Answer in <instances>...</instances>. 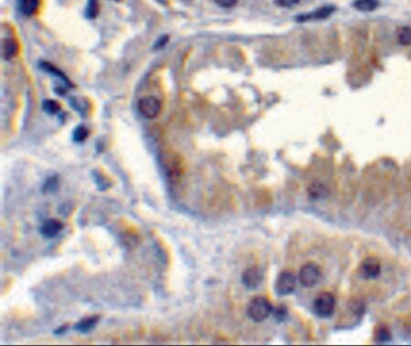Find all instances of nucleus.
Returning a JSON list of instances; mask_svg holds the SVG:
<instances>
[{"mask_svg":"<svg viewBox=\"0 0 411 346\" xmlns=\"http://www.w3.org/2000/svg\"><path fill=\"white\" fill-rule=\"evenodd\" d=\"M262 279V272L257 267H251L245 269L244 272L242 273V283L248 289L258 288L261 284Z\"/></svg>","mask_w":411,"mask_h":346,"instance_id":"obj_6","label":"nucleus"},{"mask_svg":"<svg viewBox=\"0 0 411 346\" xmlns=\"http://www.w3.org/2000/svg\"><path fill=\"white\" fill-rule=\"evenodd\" d=\"M321 279V270L318 265L306 263L301 268L299 273V280L302 286L312 288L319 283Z\"/></svg>","mask_w":411,"mask_h":346,"instance_id":"obj_2","label":"nucleus"},{"mask_svg":"<svg viewBox=\"0 0 411 346\" xmlns=\"http://www.w3.org/2000/svg\"><path fill=\"white\" fill-rule=\"evenodd\" d=\"M296 288V277L291 271L281 272L277 279L275 290L280 295H289L293 294Z\"/></svg>","mask_w":411,"mask_h":346,"instance_id":"obj_5","label":"nucleus"},{"mask_svg":"<svg viewBox=\"0 0 411 346\" xmlns=\"http://www.w3.org/2000/svg\"><path fill=\"white\" fill-rule=\"evenodd\" d=\"M215 3L220 8H231L237 4L238 0H214Z\"/></svg>","mask_w":411,"mask_h":346,"instance_id":"obj_24","label":"nucleus"},{"mask_svg":"<svg viewBox=\"0 0 411 346\" xmlns=\"http://www.w3.org/2000/svg\"><path fill=\"white\" fill-rule=\"evenodd\" d=\"M161 102L158 99L152 96L142 98L138 102L139 113L145 118L154 119L158 116L161 112Z\"/></svg>","mask_w":411,"mask_h":346,"instance_id":"obj_4","label":"nucleus"},{"mask_svg":"<svg viewBox=\"0 0 411 346\" xmlns=\"http://www.w3.org/2000/svg\"><path fill=\"white\" fill-rule=\"evenodd\" d=\"M398 39L399 43L402 45H408L411 43V28L403 27L398 31Z\"/></svg>","mask_w":411,"mask_h":346,"instance_id":"obj_19","label":"nucleus"},{"mask_svg":"<svg viewBox=\"0 0 411 346\" xmlns=\"http://www.w3.org/2000/svg\"><path fill=\"white\" fill-rule=\"evenodd\" d=\"M334 10H335V8H334V6H325V7L318 8L317 10H315L314 12L301 15L298 17L297 20L300 22L307 21H315V20L316 21L325 20V19H327L328 16H331L334 12Z\"/></svg>","mask_w":411,"mask_h":346,"instance_id":"obj_8","label":"nucleus"},{"mask_svg":"<svg viewBox=\"0 0 411 346\" xmlns=\"http://www.w3.org/2000/svg\"><path fill=\"white\" fill-rule=\"evenodd\" d=\"M187 1H188V0H187Z\"/></svg>","mask_w":411,"mask_h":346,"instance_id":"obj_29","label":"nucleus"},{"mask_svg":"<svg viewBox=\"0 0 411 346\" xmlns=\"http://www.w3.org/2000/svg\"><path fill=\"white\" fill-rule=\"evenodd\" d=\"M314 313L321 318H328L334 314L335 298L333 294L324 293L320 294L314 302Z\"/></svg>","mask_w":411,"mask_h":346,"instance_id":"obj_3","label":"nucleus"},{"mask_svg":"<svg viewBox=\"0 0 411 346\" xmlns=\"http://www.w3.org/2000/svg\"><path fill=\"white\" fill-rule=\"evenodd\" d=\"M42 108L47 114H50V115L57 114L61 111V105L54 100H46V101H44L43 104H42Z\"/></svg>","mask_w":411,"mask_h":346,"instance_id":"obj_20","label":"nucleus"},{"mask_svg":"<svg viewBox=\"0 0 411 346\" xmlns=\"http://www.w3.org/2000/svg\"><path fill=\"white\" fill-rule=\"evenodd\" d=\"M114 1H119V0H114Z\"/></svg>","mask_w":411,"mask_h":346,"instance_id":"obj_28","label":"nucleus"},{"mask_svg":"<svg viewBox=\"0 0 411 346\" xmlns=\"http://www.w3.org/2000/svg\"><path fill=\"white\" fill-rule=\"evenodd\" d=\"M68 328H69V326L68 325L61 326V327H59L56 330L54 331V334H56V335H61V334H65L67 330H68Z\"/></svg>","mask_w":411,"mask_h":346,"instance_id":"obj_27","label":"nucleus"},{"mask_svg":"<svg viewBox=\"0 0 411 346\" xmlns=\"http://www.w3.org/2000/svg\"><path fill=\"white\" fill-rule=\"evenodd\" d=\"M308 193L312 198L321 199L328 196V189L325 185L319 182H314L308 188Z\"/></svg>","mask_w":411,"mask_h":346,"instance_id":"obj_12","label":"nucleus"},{"mask_svg":"<svg viewBox=\"0 0 411 346\" xmlns=\"http://www.w3.org/2000/svg\"><path fill=\"white\" fill-rule=\"evenodd\" d=\"M38 8L39 0H20V9L25 16H32L37 11Z\"/></svg>","mask_w":411,"mask_h":346,"instance_id":"obj_15","label":"nucleus"},{"mask_svg":"<svg viewBox=\"0 0 411 346\" xmlns=\"http://www.w3.org/2000/svg\"><path fill=\"white\" fill-rule=\"evenodd\" d=\"M381 270L379 261L374 257L366 258L360 266V272L366 279H376L379 276Z\"/></svg>","mask_w":411,"mask_h":346,"instance_id":"obj_7","label":"nucleus"},{"mask_svg":"<svg viewBox=\"0 0 411 346\" xmlns=\"http://www.w3.org/2000/svg\"><path fill=\"white\" fill-rule=\"evenodd\" d=\"M63 229V224L57 220H49L41 226V234L45 239H53Z\"/></svg>","mask_w":411,"mask_h":346,"instance_id":"obj_9","label":"nucleus"},{"mask_svg":"<svg viewBox=\"0 0 411 346\" xmlns=\"http://www.w3.org/2000/svg\"><path fill=\"white\" fill-rule=\"evenodd\" d=\"M273 314L277 322H284L288 316V309L284 305H280L276 309H273Z\"/></svg>","mask_w":411,"mask_h":346,"instance_id":"obj_22","label":"nucleus"},{"mask_svg":"<svg viewBox=\"0 0 411 346\" xmlns=\"http://www.w3.org/2000/svg\"><path fill=\"white\" fill-rule=\"evenodd\" d=\"M299 2L300 0H275V3L282 8H292Z\"/></svg>","mask_w":411,"mask_h":346,"instance_id":"obj_25","label":"nucleus"},{"mask_svg":"<svg viewBox=\"0 0 411 346\" xmlns=\"http://www.w3.org/2000/svg\"><path fill=\"white\" fill-rule=\"evenodd\" d=\"M167 41H168V38L167 36H163V37L160 38V40L155 43V49H160V48L164 47L167 44Z\"/></svg>","mask_w":411,"mask_h":346,"instance_id":"obj_26","label":"nucleus"},{"mask_svg":"<svg viewBox=\"0 0 411 346\" xmlns=\"http://www.w3.org/2000/svg\"><path fill=\"white\" fill-rule=\"evenodd\" d=\"M273 307L267 298L257 296L251 300L247 306V314L253 322H264L273 314Z\"/></svg>","mask_w":411,"mask_h":346,"instance_id":"obj_1","label":"nucleus"},{"mask_svg":"<svg viewBox=\"0 0 411 346\" xmlns=\"http://www.w3.org/2000/svg\"><path fill=\"white\" fill-rule=\"evenodd\" d=\"M99 12V2L98 0H88V4L86 7L85 15L87 19L94 20L97 16Z\"/></svg>","mask_w":411,"mask_h":346,"instance_id":"obj_18","label":"nucleus"},{"mask_svg":"<svg viewBox=\"0 0 411 346\" xmlns=\"http://www.w3.org/2000/svg\"><path fill=\"white\" fill-rule=\"evenodd\" d=\"M99 319L100 318L97 317V316L84 318V319H82L80 322H78L75 324L74 329L79 332V333H81V334H87V333H89L90 331L94 329L95 325L99 322Z\"/></svg>","mask_w":411,"mask_h":346,"instance_id":"obj_10","label":"nucleus"},{"mask_svg":"<svg viewBox=\"0 0 411 346\" xmlns=\"http://www.w3.org/2000/svg\"><path fill=\"white\" fill-rule=\"evenodd\" d=\"M41 68L43 69L44 71H47L48 74L52 75L54 77L58 78L59 80H61V82H63L67 87L72 86V83L69 81V79L66 77L64 74L61 72V70H59L57 68H55L54 66L51 65L49 62H41Z\"/></svg>","mask_w":411,"mask_h":346,"instance_id":"obj_11","label":"nucleus"},{"mask_svg":"<svg viewBox=\"0 0 411 346\" xmlns=\"http://www.w3.org/2000/svg\"><path fill=\"white\" fill-rule=\"evenodd\" d=\"M94 178L95 183L97 185V188L101 190V191H105L106 189L110 188V182L106 179L105 177L100 174L98 171L94 172Z\"/></svg>","mask_w":411,"mask_h":346,"instance_id":"obj_21","label":"nucleus"},{"mask_svg":"<svg viewBox=\"0 0 411 346\" xmlns=\"http://www.w3.org/2000/svg\"><path fill=\"white\" fill-rule=\"evenodd\" d=\"M390 331L387 326L380 324L374 330V340L378 342H387L390 341Z\"/></svg>","mask_w":411,"mask_h":346,"instance_id":"obj_16","label":"nucleus"},{"mask_svg":"<svg viewBox=\"0 0 411 346\" xmlns=\"http://www.w3.org/2000/svg\"><path fill=\"white\" fill-rule=\"evenodd\" d=\"M17 44L12 39H6L2 44V56L5 60H10L16 55Z\"/></svg>","mask_w":411,"mask_h":346,"instance_id":"obj_13","label":"nucleus"},{"mask_svg":"<svg viewBox=\"0 0 411 346\" xmlns=\"http://www.w3.org/2000/svg\"><path fill=\"white\" fill-rule=\"evenodd\" d=\"M59 186V179L57 176L54 175L49 177L46 181L44 186H43V192L44 193H52V192L56 191V189Z\"/></svg>","mask_w":411,"mask_h":346,"instance_id":"obj_23","label":"nucleus"},{"mask_svg":"<svg viewBox=\"0 0 411 346\" xmlns=\"http://www.w3.org/2000/svg\"><path fill=\"white\" fill-rule=\"evenodd\" d=\"M353 6L361 12H371L379 7V0H355Z\"/></svg>","mask_w":411,"mask_h":346,"instance_id":"obj_14","label":"nucleus"},{"mask_svg":"<svg viewBox=\"0 0 411 346\" xmlns=\"http://www.w3.org/2000/svg\"><path fill=\"white\" fill-rule=\"evenodd\" d=\"M89 136V130L84 125H79L74 131L73 139L76 143H82Z\"/></svg>","mask_w":411,"mask_h":346,"instance_id":"obj_17","label":"nucleus"}]
</instances>
